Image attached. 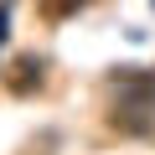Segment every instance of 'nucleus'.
<instances>
[{"label": "nucleus", "instance_id": "3", "mask_svg": "<svg viewBox=\"0 0 155 155\" xmlns=\"http://www.w3.org/2000/svg\"><path fill=\"white\" fill-rule=\"evenodd\" d=\"M41 72H47V67H41V57H31V52H26V57H16V62H11L5 88H11V93H36V88L47 83Z\"/></svg>", "mask_w": 155, "mask_h": 155}, {"label": "nucleus", "instance_id": "4", "mask_svg": "<svg viewBox=\"0 0 155 155\" xmlns=\"http://www.w3.org/2000/svg\"><path fill=\"white\" fill-rule=\"evenodd\" d=\"M93 0H41V16L47 21H67V16H78V11H88Z\"/></svg>", "mask_w": 155, "mask_h": 155}, {"label": "nucleus", "instance_id": "1", "mask_svg": "<svg viewBox=\"0 0 155 155\" xmlns=\"http://www.w3.org/2000/svg\"><path fill=\"white\" fill-rule=\"evenodd\" d=\"M109 129L134 134V140H155V98H114Z\"/></svg>", "mask_w": 155, "mask_h": 155}, {"label": "nucleus", "instance_id": "5", "mask_svg": "<svg viewBox=\"0 0 155 155\" xmlns=\"http://www.w3.org/2000/svg\"><path fill=\"white\" fill-rule=\"evenodd\" d=\"M0 41H5V11H0Z\"/></svg>", "mask_w": 155, "mask_h": 155}, {"label": "nucleus", "instance_id": "2", "mask_svg": "<svg viewBox=\"0 0 155 155\" xmlns=\"http://www.w3.org/2000/svg\"><path fill=\"white\" fill-rule=\"evenodd\" d=\"M109 93H114V98H155V72H145V67H119V72L109 78Z\"/></svg>", "mask_w": 155, "mask_h": 155}]
</instances>
